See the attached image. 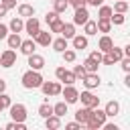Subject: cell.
Instances as JSON below:
<instances>
[{
  "label": "cell",
  "instance_id": "e575fe53",
  "mask_svg": "<svg viewBox=\"0 0 130 130\" xmlns=\"http://www.w3.org/2000/svg\"><path fill=\"white\" fill-rule=\"evenodd\" d=\"M110 22H114V24H122V22H124V14H122V12H116V14L112 12Z\"/></svg>",
  "mask_w": 130,
  "mask_h": 130
},
{
  "label": "cell",
  "instance_id": "d6986e66",
  "mask_svg": "<svg viewBox=\"0 0 130 130\" xmlns=\"http://www.w3.org/2000/svg\"><path fill=\"white\" fill-rule=\"evenodd\" d=\"M95 26H98V30H102V32H110L112 22H110V18H100V20L95 22Z\"/></svg>",
  "mask_w": 130,
  "mask_h": 130
},
{
  "label": "cell",
  "instance_id": "484cf974",
  "mask_svg": "<svg viewBox=\"0 0 130 130\" xmlns=\"http://www.w3.org/2000/svg\"><path fill=\"white\" fill-rule=\"evenodd\" d=\"M8 28H10L12 32H20V30L24 28V22H22L20 18H12V20H10V26H8Z\"/></svg>",
  "mask_w": 130,
  "mask_h": 130
},
{
  "label": "cell",
  "instance_id": "1f68e13d",
  "mask_svg": "<svg viewBox=\"0 0 130 130\" xmlns=\"http://www.w3.org/2000/svg\"><path fill=\"white\" fill-rule=\"evenodd\" d=\"M10 104H12V102H10V95H6V93L2 91V93H0V112H2L4 108H10Z\"/></svg>",
  "mask_w": 130,
  "mask_h": 130
},
{
  "label": "cell",
  "instance_id": "ac0fdd59",
  "mask_svg": "<svg viewBox=\"0 0 130 130\" xmlns=\"http://www.w3.org/2000/svg\"><path fill=\"white\" fill-rule=\"evenodd\" d=\"M18 14L30 18V16H35V8H32L30 4H20V6H18Z\"/></svg>",
  "mask_w": 130,
  "mask_h": 130
},
{
  "label": "cell",
  "instance_id": "6da1fadb",
  "mask_svg": "<svg viewBox=\"0 0 130 130\" xmlns=\"http://www.w3.org/2000/svg\"><path fill=\"white\" fill-rule=\"evenodd\" d=\"M41 83H43V75H41L37 69H30V71H26V73L22 75V85H24L26 89L41 87Z\"/></svg>",
  "mask_w": 130,
  "mask_h": 130
},
{
  "label": "cell",
  "instance_id": "7dc6e473",
  "mask_svg": "<svg viewBox=\"0 0 130 130\" xmlns=\"http://www.w3.org/2000/svg\"><path fill=\"white\" fill-rule=\"evenodd\" d=\"M87 4H91V6H100V4H104V0H85Z\"/></svg>",
  "mask_w": 130,
  "mask_h": 130
},
{
  "label": "cell",
  "instance_id": "ffe728a7",
  "mask_svg": "<svg viewBox=\"0 0 130 130\" xmlns=\"http://www.w3.org/2000/svg\"><path fill=\"white\" fill-rule=\"evenodd\" d=\"M73 47H75V49H85V47H87V37L73 35Z\"/></svg>",
  "mask_w": 130,
  "mask_h": 130
},
{
  "label": "cell",
  "instance_id": "9c48e42d",
  "mask_svg": "<svg viewBox=\"0 0 130 130\" xmlns=\"http://www.w3.org/2000/svg\"><path fill=\"white\" fill-rule=\"evenodd\" d=\"M87 18H89V12H87V8H85V6L75 8V14H73V24H83Z\"/></svg>",
  "mask_w": 130,
  "mask_h": 130
},
{
  "label": "cell",
  "instance_id": "7a4b0ae2",
  "mask_svg": "<svg viewBox=\"0 0 130 130\" xmlns=\"http://www.w3.org/2000/svg\"><path fill=\"white\" fill-rule=\"evenodd\" d=\"M104 122H106V112L104 110H93L91 108V114H89V118H87V128H91V130H98V128H102L104 126Z\"/></svg>",
  "mask_w": 130,
  "mask_h": 130
},
{
  "label": "cell",
  "instance_id": "5b68a950",
  "mask_svg": "<svg viewBox=\"0 0 130 130\" xmlns=\"http://www.w3.org/2000/svg\"><path fill=\"white\" fill-rule=\"evenodd\" d=\"M41 89H43V93L45 95H59L61 93V85L57 83V81H43L41 83Z\"/></svg>",
  "mask_w": 130,
  "mask_h": 130
},
{
  "label": "cell",
  "instance_id": "5bb4252c",
  "mask_svg": "<svg viewBox=\"0 0 130 130\" xmlns=\"http://www.w3.org/2000/svg\"><path fill=\"white\" fill-rule=\"evenodd\" d=\"M98 47H100V51H102V53H108V51L114 47V41H112L108 35H104V37L100 39V45H98Z\"/></svg>",
  "mask_w": 130,
  "mask_h": 130
},
{
  "label": "cell",
  "instance_id": "d590c367",
  "mask_svg": "<svg viewBox=\"0 0 130 130\" xmlns=\"http://www.w3.org/2000/svg\"><path fill=\"white\" fill-rule=\"evenodd\" d=\"M26 126H24V122H10V124H6V130H24Z\"/></svg>",
  "mask_w": 130,
  "mask_h": 130
},
{
  "label": "cell",
  "instance_id": "7402d4cb",
  "mask_svg": "<svg viewBox=\"0 0 130 130\" xmlns=\"http://www.w3.org/2000/svg\"><path fill=\"white\" fill-rule=\"evenodd\" d=\"M53 114L59 116V118L65 116V114H67V102H59V104H55V106H53Z\"/></svg>",
  "mask_w": 130,
  "mask_h": 130
},
{
  "label": "cell",
  "instance_id": "277c9868",
  "mask_svg": "<svg viewBox=\"0 0 130 130\" xmlns=\"http://www.w3.org/2000/svg\"><path fill=\"white\" fill-rule=\"evenodd\" d=\"M10 116L14 122H24L26 120V108L22 104H10Z\"/></svg>",
  "mask_w": 130,
  "mask_h": 130
},
{
  "label": "cell",
  "instance_id": "836d02e7",
  "mask_svg": "<svg viewBox=\"0 0 130 130\" xmlns=\"http://www.w3.org/2000/svg\"><path fill=\"white\" fill-rule=\"evenodd\" d=\"M75 79H77V77H75V73H71V71H67V69H65V73H63V77H61V81H65L67 85H71V83H73Z\"/></svg>",
  "mask_w": 130,
  "mask_h": 130
},
{
  "label": "cell",
  "instance_id": "ee69618b",
  "mask_svg": "<svg viewBox=\"0 0 130 130\" xmlns=\"http://www.w3.org/2000/svg\"><path fill=\"white\" fill-rule=\"evenodd\" d=\"M6 32H8V26L0 22V39H6Z\"/></svg>",
  "mask_w": 130,
  "mask_h": 130
},
{
  "label": "cell",
  "instance_id": "603a6c76",
  "mask_svg": "<svg viewBox=\"0 0 130 130\" xmlns=\"http://www.w3.org/2000/svg\"><path fill=\"white\" fill-rule=\"evenodd\" d=\"M20 37H18V32H12V35H8V47L10 49H18L20 47Z\"/></svg>",
  "mask_w": 130,
  "mask_h": 130
},
{
  "label": "cell",
  "instance_id": "74e56055",
  "mask_svg": "<svg viewBox=\"0 0 130 130\" xmlns=\"http://www.w3.org/2000/svg\"><path fill=\"white\" fill-rule=\"evenodd\" d=\"M73 73H75V77H81V79H83V75H85L87 71L83 69V65H75V69H73Z\"/></svg>",
  "mask_w": 130,
  "mask_h": 130
},
{
  "label": "cell",
  "instance_id": "2e32d148",
  "mask_svg": "<svg viewBox=\"0 0 130 130\" xmlns=\"http://www.w3.org/2000/svg\"><path fill=\"white\" fill-rule=\"evenodd\" d=\"M98 65H100V63H98V61H93L91 57H87V59L83 61V69H85L87 73H95V71H98Z\"/></svg>",
  "mask_w": 130,
  "mask_h": 130
},
{
  "label": "cell",
  "instance_id": "7bdbcfd3",
  "mask_svg": "<svg viewBox=\"0 0 130 130\" xmlns=\"http://www.w3.org/2000/svg\"><path fill=\"white\" fill-rule=\"evenodd\" d=\"M71 6H75V8H79V6H85V0H67Z\"/></svg>",
  "mask_w": 130,
  "mask_h": 130
},
{
  "label": "cell",
  "instance_id": "4dcf8cb0",
  "mask_svg": "<svg viewBox=\"0 0 130 130\" xmlns=\"http://www.w3.org/2000/svg\"><path fill=\"white\" fill-rule=\"evenodd\" d=\"M49 24H51V32H61V28H63V24H65V22L57 16V18H55L53 22H49Z\"/></svg>",
  "mask_w": 130,
  "mask_h": 130
},
{
  "label": "cell",
  "instance_id": "f1b7e54d",
  "mask_svg": "<svg viewBox=\"0 0 130 130\" xmlns=\"http://www.w3.org/2000/svg\"><path fill=\"white\" fill-rule=\"evenodd\" d=\"M83 26H85V35H95V32H98V26H95V22H93V20H89V18L83 22Z\"/></svg>",
  "mask_w": 130,
  "mask_h": 130
},
{
  "label": "cell",
  "instance_id": "52a82bcc",
  "mask_svg": "<svg viewBox=\"0 0 130 130\" xmlns=\"http://www.w3.org/2000/svg\"><path fill=\"white\" fill-rule=\"evenodd\" d=\"M61 93H63V98H65L67 104H75V102L79 100V91H77L73 85H67L65 89H61Z\"/></svg>",
  "mask_w": 130,
  "mask_h": 130
},
{
  "label": "cell",
  "instance_id": "c3c4849f",
  "mask_svg": "<svg viewBox=\"0 0 130 130\" xmlns=\"http://www.w3.org/2000/svg\"><path fill=\"white\" fill-rule=\"evenodd\" d=\"M104 128H106V130H118L116 124H106V122H104Z\"/></svg>",
  "mask_w": 130,
  "mask_h": 130
},
{
  "label": "cell",
  "instance_id": "d6a6232c",
  "mask_svg": "<svg viewBox=\"0 0 130 130\" xmlns=\"http://www.w3.org/2000/svg\"><path fill=\"white\" fill-rule=\"evenodd\" d=\"M112 8L110 6H104V4H100V18H110L112 16Z\"/></svg>",
  "mask_w": 130,
  "mask_h": 130
},
{
  "label": "cell",
  "instance_id": "681fc988",
  "mask_svg": "<svg viewBox=\"0 0 130 130\" xmlns=\"http://www.w3.org/2000/svg\"><path fill=\"white\" fill-rule=\"evenodd\" d=\"M6 10H8V8H6V6H4V4H0V18H2V16H4V14H6Z\"/></svg>",
  "mask_w": 130,
  "mask_h": 130
},
{
  "label": "cell",
  "instance_id": "f35d334b",
  "mask_svg": "<svg viewBox=\"0 0 130 130\" xmlns=\"http://www.w3.org/2000/svg\"><path fill=\"white\" fill-rule=\"evenodd\" d=\"M63 57H65V61L71 63V61H75V51H67V49H65V51H63Z\"/></svg>",
  "mask_w": 130,
  "mask_h": 130
},
{
  "label": "cell",
  "instance_id": "8992f818",
  "mask_svg": "<svg viewBox=\"0 0 130 130\" xmlns=\"http://www.w3.org/2000/svg\"><path fill=\"white\" fill-rule=\"evenodd\" d=\"M81 104L85 106V108H98V104H100V98H95L91 91H81Z\"/></svg>",
  "mask_w": 130,
  "mask_h": 130
},
{
  "label": "cell",
  "instance_id": "8d00e7d4",
  "mask_svg": "<svg viewBox=\"0 0 130 130\" xmlns=\"http://www.w3.org/2000/svg\"><path fill=\"white\" fill-rule=\"evenodd\" d=\"M126 10H128V2H124V0H118V2H116V12H122V14H124Z\"/></svg>",
  "mask_w": 130,
  "mask_h": 130
},
{
  "label": "cell",
  "instance_id": "ba28073f",
  "mask_svg": "<svg viewBox=\"0 0 130 130\" xmlns=\"http://www.w3.org/2000/svg\"><path fill=\"white\" fill-rule=\"evenodd\" d=\"M16 63V53L12 51V49H8V51H4L2 55H0V65L2 67H12Z\"/></svg>",
  "mask_w": 130,
  "mask_h": 130
},
{
  "label": "cell",
  "instance_id": "9a60e30c",
  "mask_svg": "<svg viewBox=\"0 0 130 130\" xmlns=\"http://www.w3.org/2000/svg\"><path fill=\"white\" fill-rule=\"evenodd\" d=\"M89 114H91V108H79V110L75 112V118H77L79 124H85L87 118H89Z\"/></svg>",
  "mask_w": 130,
  "mask_h": 130
},
{
  "label": "cell",
  "instance_id": "44dd1931",
  "mask_svg": "<svg viewBox=\"0 0 130 130\" xmlns=\"http://www.w3.org/2000/svg\"><path fill=\"white\" fill-rule=\"evenodd\" d=\"M20 51L28 57L30 53H35V41H22L20 43Z\"/></svg>",
  "mask_w": 130,
  "mask_h": 130
},
{
  "label": "cell",
  "instance_id": "f907efd6",
  "mask_svg": "<svg viewBox=\"0 0 130 130\" xmlns=\"http://www.w3.org/2000/svg\"><path fill=\"white\" fill-rule=\"evenodd\" d=\"M4 89H6V81H4V79H0V93H2Z\"/></svg>",
  "mask_w": 130,
  "mask_h": 130
},
{
  "label": "cell",
  "instance_id": "d4e9b609",
  "mask_svg": "<svg viewBox=\"0 0 130 130\" xmlns=\"http://www.w3.org/2000/svg\"><path fill=\"white\" fill-rule=\"evenodd\" d=\"M45 120H47V128H51V130H55V128L61 126V120H59V116H55V114H51V116L45 118Z\"/></svg>",
  "mask_w": 130,
  "mask_h": 130
},
{
  "label": "cell",
  "instance_id": "8fae6325",
  "mask_svg": "<svg viewBox=\"0 0 130 130\" xmlns=\"http://www.w3.org/2000/svg\"><path fill=\"white\" fill-rule=\"evenodd\" d=\"M83 83H85V87H98L100 85V75H98V71L95 73H85L83 75Z\"/></svg>",
  "mask_w": 130,
  "mask_h": 130
},
{
  "label": "cell",
  "instance_id": "60d3db41",
  "mask_svg": "<svg viewBox=\"0 0 130 130\" xmlns=\"http://www.w3.org/2000/svg\"><path fill=\"white\" fill-rule=\"evenodd\" d=\"M57 16H59V12H55V10H53V12H47V16H45V20H47V22H53V20H55Z\"/></svg>",
  "mask_w": 130,
  "mask_h": 130
},
{
  "label": "cell",
  "instance_id": "3957f363",
  "mask_svg": "<svg viewBox=\"0 0 130 130\" xmlns=\"http://www.w3.org/2000/svg\"><path fill=\"white\" fill-rule=\"evenodd\" d=\"M124 57V53H122V49H118V47H112L108 53H106V57H102V63H106V65H114L116 61H120Z\"/></svg>",
  "mask_w": 130,
  "mask_h": 130
},
{
  "label": "cell",
  "instance_id": "4316f807",
  "mask_svg": "<svg viewBox=\"0 0 130 130\" xmlns=\"http://www.w3.org/2000/svg\"><path fill=\"white\" fill-rule=\"evenodd\" d=\"M39 114H41L43 118H49V116L53 114V106H49V102L41 104V106H39Z\"/></svg>",
  "mask_w": 130,
  "mask_h": 130
},
{
  "label": "cell",
  "instance_id": "b9f144b4",
  "mask_svg": "<svg viewBox=\"0 0 130 130\" xmlns=\"http://www.w3.org/2000/svg\"><path fill=\"white\" fill-rule=\"evenodd\" d=\"M93 61H98V63H102V51H91V55H89Z\"/></svg>",
  "mask_w": 130,
  "mask_h": 130
},
{
  "label": "cell",
  "instance_id": "f6af8a7d",
  "mask_svg": "<svg viewBox=\"0 0 130 130\" xmlns=\"http://www.w3.org/2000/svg\"><path fill=\"white\" fill-rule=\"evenodd\" d=\"M79 126H81L79 122H69V124H67V130H77Z\"/></svg>",
  "mask_w": 130,
  "mask_h": 130
},
{
  "label": "cell",
  "instance_id": "83f0119b",
  "mask_svg": "<svg viewBox=\"0 0 130 130\" xmlns=\"http://www.w3.org/2000/svg\"><path fill=\"white\" fill-rule=\"evenodd\" d=\"M61 35H63L65 39H73V35H75V26H73V24H63Z\"/></svg>",
  "mask_w": 130,
  "mask_h": 130
},
{
  "label": "cell",
  "instance_id": "ab89813d",
  "mask_svg": "<svg viewBox=\"0 0 130 130\" xmlns=\"http://www.w3.org/2000/svg\"><path fill=\"white\" fill-rule=\"evenodd\" d=\"M120 61H122V69H124L126 73H130V57H122Z\"/></svg>",
  "mask_w": 130,
  "mask_h": 130
},
{
  "label": "cell",
  "instance_id": "f546056e",
  "mask_svg": "<svg viewBox=\"0 0 130 130\" xmlns=\"http://www.w3.org/2000/svg\"><path fill=\"white\" fill-rule=\"evenodd\" d=\"M53 4H55V12H65L67 10V6H69V2L67 0H53Z\"/></svg>",
  "mask_w": 130,
  "mask_h": 130
},
{
  "label": "cell",
  "instance_id": "bcb514c9",
  "mask_svg": "<svg viewBox=\"0 0 130 130\" xmlns=\"http://www.w3.org/2000/svg\"><path fill=\"white\" fill-rule=\"evenodd\" d=\"M2 4L6 8H12V6H16V0H2Z\"/></svg>",
  "mask_w": 130,
  "mask_h": 130
},
{
  "label": "cell",
  "instance_id": "cb8c5ba5",
  "mask_svg": "<svg viewBox=\"0 0 130 130\" xmlns=\"http://www.w3.org/2000/svg\"><path fill=\"white\" fill-rule=\"evenodd\" d=\"M51 43H53V49L59 51V53H63V51L67 49V39H65V37H61V39H57V41H51Z\"/></svg>",
  "mask_w": 130,
  "mask_h": 130
},
{
  "label": "cell",
  "instance_id": "4fadbf2b",
  "mask_svg": "<svg viewBox=\"0 0 130 130\" xmlns=\"http://www.w3.org/2000/svg\"><path fill=\"white\" fill-rule=\"evenodd\" d=\"M24 28H26V32H28V35H30L32 39H35V35H37L39 30H41V28H39V20H37V18H32V16H30V18L26 20Z\"/></svg>",
  "mask_w": 130,
  "mask_h": 130
},
{
  "label": "cell",
  "instance_id": "7c38bea8",
  "mask_svg": "<svg viewBox=\"0 0 130 130\" xmlns=\"http://www.w3.org/2000/svg\"><path fill=\"white\" fill-rule=\"evenodd\" d=\"M35 39H37V43H39L41 47H49V45H51V41H53L51 32H45V30H39V32L35 35Z\"/></svg>",
  "mask_w": 130,
  "mask_h": 130
},
{
  "label": "cell",
  "instance_id": "30bf717a",
  "mask_svg": "<svg viewBox=\"0 0 130 130\" xmlns=\"http://www.w3.org/2000/svg\"><path fill=\"white\" fill-rule=\"evenodd\" d=\"M28 65H30V69H43L45 67V59L41 57V55H37V53H30L28 55Z\"/></svg>",
  "mask_w": 130,
  "mask_h": 130
},
{
  "label": "cell",
  "instance_id": "e0dca14e",
  "mask_svg": "<svg viewBox=\"0 0 130 130\" xmlns=\"http://www.w3.org/2000/svg\"><path fill=\"white\" fill-rule=\"evenodd\" d=\"M104 112H106V116H116V114L120 112V104H118V102H108Z\"/></svg>",
  "mask_w": 130,
  "mask_h": 130
}]
</instances>
